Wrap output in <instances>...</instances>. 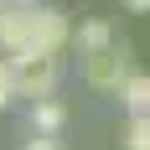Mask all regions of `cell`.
<instances>
[{
  "mask_svg": "<svg viewBox=\"0 0 150 150\" xmlns=\"http://www.w3.org/2000/svg\"><path fill=\"white\" fill-rule=\"evenodd\" d=\"M73 42V26L57 5H31V11H0V52L5 57H57Z\"/></svg>",
  "mask_w": 150,
  "mask_h": 150,
  "instance_id": "6da1fadb",
  "label": "cell"
},
{
  "mask_svg": "<svg viewBox=\"0 0 150 150\" xmlns=\"http://www.w3.org/2000/svg\"><path fill=\"white\" fill-rule=\"evenodd\" d=\"M11 67V83H16V98H52L57 93V78H62V62L57 57H42V52H31V57H5Z\"/></svg>",
  "mask_w": 150,
  "mask_h": 150,
  "instance_id": "7a4b0ae2",
  "label": "cell"
},
{
  "mask_svg": "<svg viewBox=\"0 0 150 150\" xmlns=\"http://www.w3.org/2000/svg\"><path fill=\"white\" fill-rule=\"evenodd\" d=\"M83 78H88V88H98V93H119L124 83L135 78L129 47H124V42H114V47H104V52L83 57Z\"/></svg>",
  "mask_w": 150,
  "mask_h": 150,
  "instance_id": "3957f363",
  "label": "cell"
},
{
  "mask_svg": "<svg viewBox=\"0 0 150 150\" xmlns=\"http://www.w3.org/2000/svg\"><path fill=\"white\" fill-rule=\"evenodd\" d=\"M62 124H67V109H62L57 98H36V104H31V129L42 140H57Z\"/></svg>",
  "mask_w": 150,
  "mask_h": 150,
  "instance_id": "277c9868",
  "label": "cell"
},
{
  "mask_svg": "<svg viewBox=\"0 0 150 150\" xmlns=\"http://www.w3.org/2000/svg\"><path fill=\"white\" fill-rule=\"evenodd\" d=\"M73 47L83 52V57H93V52L114 47V26H109V21H83V26L73 31Z\"/></svg>",
  "mask_w": 150,
  "mask_h": 150,
  "instance_id": "5b68a950",
  "label": "cell"
},
{
  "mask_svg": "<svg viewBox=\"0 0 150 150\" xmlns=\"http://www.w3.org/2000/svg\"><path fill=\"white\" fill-rule=\"evenodd\" d=\"M119 104L129 109V119H150V73H135L119 88Z\"/></svg>",
  "mask_w": 150,
  "mask_h": 150,
  "instance_id": "8992f818",
  "label": "cell"
},
{
  "mask_svg": "<svg viewBox=\"0 0 150 150\" xmlns=\"http://www.w3.org/2000/svg\"><path fill=\"white\" fill-rule=\"evenodd\" d=\"M124 150H150V119H129V129H124Z\"/></svg>",
  "mask_w": 150,
  "mask_h": 150,
  "instance_id": "52a82bcc",
  "label": "cell"
},
{
  "mask_svg": "<svg viewBox=\"0 0 150 150\" xmlns=\"http://www.w3.org/2000/svg\"><path fill=\"white\" fill-rule=\"evenodd\" d=\"M16 98V83H11V67H5V57H0V109Z\"/></svg>",
  "mask_w": 150,
  "mask_h": 150,
  "instance_id": "ba28073f",
  "label": "cell"
},
{
  "mask_svg": "<svg viewBox=\"0 0 150 150\" xmlns=\"http://www.w3.org/2000/svg\"><path fill=\"white\" fill-rule=\"evenodd\" d=\"M21 150H62V145H57V140H42V135H36V140H26Z\"/></svg>",
  "mask_w": 150,
  "mask_h": 150,
  "instance_id": "9c48e42d",
  "label": "cell"
},
{
  "mask_svg": "<svg viewBox=\"0 0 150 150\" xmlns=\"http://www.w3.org/2000/svg\"><path fill=\"white\" fill-rule=\"evenodd\" d=\"M31 5H42V0H0V11H31Z\"/></svg>",
  "mask_w": 150,
  "mask_h": 150,
  "instance_id": "30bf717a",
  "label": "cell"
},
{
  "mask_svg": "<svg viewBox=\"0 0 150 150\" xmlns=\"http://www.w3.org/2000/svg\"><path fill=\"white\" fill-rule=\"evenodd\" d=\"M124 5H129V11H150V0H124Z\"/></svg>",
  "mask_w": 150,
  "mask_h": 150,
  "instance_id": "8fae6325",
  "label": "cell"
}]
</instances>
